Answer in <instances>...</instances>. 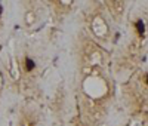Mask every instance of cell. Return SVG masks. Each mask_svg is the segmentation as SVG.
I'll use <instances>...</instances> for the list:
<instances>
[{"label":"cell","mask_w":148,"mask_h":126,"mask_svg":"<svg viewBox=\"0 0 148 126\" xmlns=\"http://www.w3.org/2000/svg\"><path fill=\"white\" fill-rule=\"evenodd\" d=\"M89 28H90V33L93 34V37H95L96 40H99L102 43H107L110 40V36H111L110 25H108L107 19L101 14H95L90 18Z\"/></svg>","instance_id":"cell-1"},{"label":"cell","mask_w":148,"mask_h":126,"mask_svg":"<svg viewBox=\"0 0 148 126\" xmlns=\"http://www.w3.org/2000/svg\"><path fill=\"white\" fill-rule=\"evenodd\" d=\"M107 9L110 12V15L114 18V21H121L123 17L126 14V3L123 0H110V2L105 3Z\"/></svg>","instance_id":"cell-2"},{"label":"cell","mask_w":148,"mask_h":126,"mask_svg":"<svg viewBox=\"0 0 148 126\" xmlns=\"http://www.w3.org/2000/svg\"><path fill=\"white\" fill-rule=\"evenodd\" d=\"M37 19H39V15H37V10L28 8L25 9V12H24V15H22V24H24V27L31 30L34 25L37 24Z\"/></svg>","instance_id":"cell-3"},{"label":"cell","mask_w":148,"mask_h":126,"mask_svg":"<svg viewBox=\"0 0 148 126\" xmlns=\"http://www.w3.org/2000/svg\"><path fill=\"white\" fill-rule=\"evenodd\" d=\"M34 67H36V61L34 59H31L30 56L24 58V68H25V71H31V70H34Z\"/></svg>","instance_id":"cell-4"},{"label":"cell","mask_w":148,"mask_h":126,"mask_svg":"<svg viewBox=\"0 0 148 126\" xmlns=\"http://www.w3.org/2000/svg\"><path fill=\"white\" fill-rule=\"evenodd\" d=\"M2 14H3V6H2V3H0V18H2Z\"/></svg>","instance_id":"cell-5"},{"label":"cell","mask_w":148,"mask_h":126,"mask_svg":"<svg viewBox=\"0 0 148 126\" xmlns=\"http://www.w3.org/2000/svg\"><path fill=\"white\" fill-rule=\"evenodd\" d=\"M22 126H33V125H28V123H24Z\"/></svg>","instance_id":"cell-6"}]
</instances>
